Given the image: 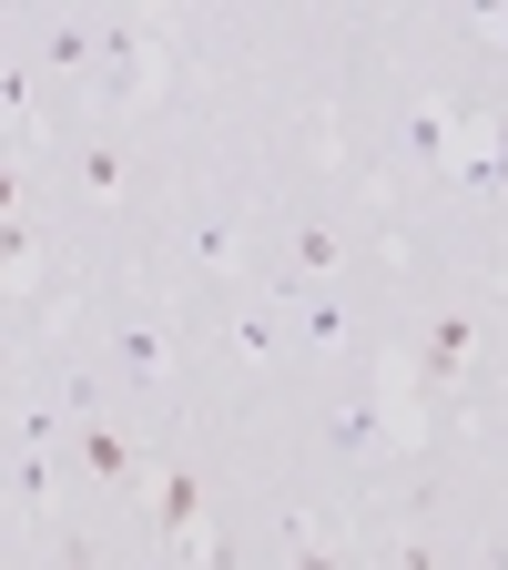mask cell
<instances>
[{"label": "cell", "mask_w": 508, "mask_h": 570, "mask_svg": "<svg viewBox=\"0 0 508 570\" xmlns=\"http://www.w3.org/2000/svg\"><path fill=\"white\" fill-rule=\"evenodd\" d=\"M193 499H203V489H193V479H173V489L153 499V520H163V530H183V520H193Z\"/></svg>", "instance_id": "1"}]
</instances>
